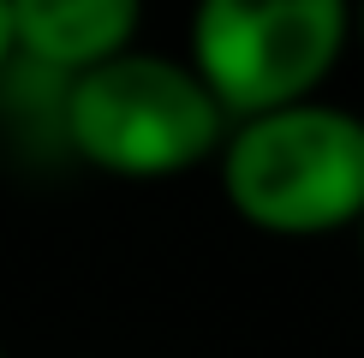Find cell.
<instances>
[{"label":"cell","mask_w":364,"mask_h":358,"mask_svg":"<svg viewBox=\"0 0 364 358\" xmlns=\"http://www.w3.org/2000/svg\"><path fill=\"white\" fill-rule=\"evenodd\" d=\"M353 48V0H197L186 60L227 119L316 102Z\"/></svg>","instance_id":"cell-3"},{"label":"cell","mask_w":364,"mask_h":358,"mask_svg":"<svg viewBox=\"0 0 364 358\" xmlns=\"http://www.w3.org/2000/svg\"><path fill=\"white\" fill-rule=\"evenodd\" d=\"M12 60H18V48H12V12H6V0H0V78L12 72Z\"/></svg>","instance_id":"cell-5"},{"label":"cell","mask_w":364,"mask_h":358,"mask_svg":"<svg viewBox=\"0 0 364 358\" xmlns=\"http://www.w3.org/2000/svg\"><path fill=\"white\" fill-rule=\"evenodd\" d=\"M233 119L186 54L126 48L66 84V156L108 179H179L221 156Z\"/></svg>","instance_id":"cell-2"},{"label":"cell","mask_w":364,"mask_h":358,"mask_svg":"<svg viewBox=\"0 0 364 358\" xmlns=\"http://www.w3.org/2000/svg\"><path fill=\"white\" fill-rule=\"evenodd\" d=\"M0 358H6V352H0Z\"/></svg>","instance_id":"cell-8"},{"label":"cell","mask_w":364,"mask_h":358,"mask_svg":"<svg viewBox=\"0 0 364 358\" xmlns=\"http://www.w3.org/2000/svg\"><path fill=\"white\" fill-rule=\"evenodd\" d=\"M12 48L30 66H48L60 78L108 66L114 54L138 48L144 0H6Z\"/></svg>","instance_id":"cell-4"},{"label":"cell","mask_w":364,"mask_h":358,"mask_svg":"<svg viewBox=\"0 0 364 358\" xmlns=\"http://www.w3.org/2000/svg\"><path fill=\"white\" fill-rule=\"evenodd\" d=\"M353 42L364 48V0H353Z\"/></svg>","instance_id":"cell-6"},{"label":"cell","mask_w":364,"mask_h":358,"mask_svg":"<svg viewBox=\"0 0 364 358\" xmlns=\"http://www.w3.org/2000/svg\"><path fill=\"white\" fill-rule=\"evenodd\" d=\"M215 179L251 233L328 239L364 227V114L316 96L233 119Z\"/></svg>","instance_id":"cell-1"},{"label":"cell","mask_w":364,"mask_h":358,"mask_svg":"<svg viewBox=\"0 0 364 358\" xmlns=\"http://www.w3.org/2000/svg\"><path fill=\"white\" fill-rule=\"evenodd\" d=\"M358 251H364V227H358Z\"/></svg>","instance_id":"cell-7"}]
</instances>
